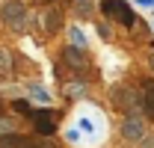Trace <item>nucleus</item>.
<instances>
[{
  "instance_id": "4468645a",
  "label": "nucleus",
  "mask_w": 154,
  "mask_h": 148,
  "mask_svg": "<svg viewBox=\"0 0 154 148\" xmlns=\"http://www.w3.org/2000/svg\"><path fill=\"white\" fill-rule=\"evenodd\" d=\"M12 130H15V122L12 119H0V136H9Z\"/></svg>"
},
{
  "instance_id": "423d86ee",
  "label": "nucleus",
  "mask_w": 154,
  "mask_h": 148,
  "mask_svg": "<svg viewBox=\"0 0 154 148\" xmlns=\"http://www.w3.org/2000/svg\"><path fill=\"white\" fill-rule=\"evenodd\" d=\"M139 110L145 113V119L154 122V80H145L142 95H139Z\"/></svg>"
},
{
  "instance_id": "aec40b11",
  "label": "nucleus",
  "mask_w": 154,
  "mask_h": 148,
  "mask_svg": "<svg viewBox=\"0 0 154 148\" xmlns=\"http://www.w3.org/2000/svg\"><path fill=\"white\" fill-rule=\"evenodd\" d=\"M139 6H154V0H136Z\"/></svg>"
},
{
  "instance_id": "dca6fc26",
  "label": "nucleus",
  "mask_w": 154,
  "mask_h": 148,
  "mask_svg": "<svg viewBox=\"0 0 154 148\" xmlns=\"http://www.w3.org/2000/svg\"><path fill=\"white\" fill-rule=\"evenodd\" d=\"M98 33H101V39H113V30L107 24H101V21H98Z\"/></svg>"
},
{
  "instance_id": "412c9836",
  "label": "nucleus",
  "mask_w": 154,
  "mask_h": 148,
  "mask_svg": "<svg viewBox=\"0 0 154 148\" xmlns=\"http://www.w3.org/2000/svg\"><path fill=\"white\" fill-rule=\"evenodd\" d=\"M42 3H51V0H42Z\"/></svg>"
},
{
  "instance_id": "9b49d317",
  "label": "nucleus",
  "mask_w": 154,
  "mask_h": 148,
  "mask_svg": "<svg viewBox=\"0 0 154 148\" xmlns=\"http://www.w3.org/2000/svg\"><path fill=\"white\" fill-rule=\"evenodd\" d=\"M12 71V54L0 48V74H9Z\"/></svg>"
},
{
  "instance_id": "f03ea898",
  "label": "nucleus",
  "mask_w": 154,
  "mask_h": 148,
  "mask_svg": "<svg viewBox=\"0 0 154 148\" xmlns=\"http://www.w3.org/2000/svg\"><path fill=\"white\" fill-rule=\"evenodd\" d=\"M101 12L107 18L125 24V27H134V21H136V15L131 12V6H128V0H101Z\"/></svg>"
},
{
  "instance_id": "f8f14e48",
  "label": "nucleus",
  "mask_w": 154,
  "mask_h": 148,
  "mask_svg": "<svg viewBox=\"0 0 154 148\" xmlns=\"http://www.w3.org/2000/svg\"><path fill=\"white\" fill-rule=\"evenodd\" d=\"M71 48H77V51H83V48H86V36H83L77 27H71Z\"/></svg>"
},
{
  "instance_id": "f257e3e1",
  "label": "nucleus",
  "mask_w": 154,
  "mask_h": 148,
  "mask_svg": "<svg viewBox=\"0 0 154 148\" xmlns=\"http://www.w3.org/2000/svg\"><path fill=\"white\" fill-rule=\"evenodd\" d=\"M27 3L24 0H6L3 3V9H0V18L6 27H12V30H24V24H27Z\"/></svg>"
},
{
  "instance_id": "f3484780",
  "label": "nucleus",
  "mask_w": 154,
  "mask_h": 148,
  "mask_svg": "<svg viewBox=\"0 0 154 148\" xmlns=\"http://www.w3.org/2000/svg\"><path fill=\"white\" fill-rule=\"evenodd\" d=\"M77 128H80V130H86V133H92V130H95V125H92L89 119H80V122H77Z\"/></svg>"
},
{
  "instance_id": "ddd939ff",
  "label": "nucleus",
  "mask_w": 154,
  "mask_h": 148,
  "mask_svg": "<svg viewBox=\"0 0 154 148\" xmlns=\"http://www.w3.org/2000/svg\"><path fill=\"white\" fill-rule=\"evenodd\" d=\"M30 98H36V101H51V95H48V89H42V86H30Z\"/></svg>"
},
{
  "instance_id": "1a4fd4ad",
  "label": "nucleus",
  "mask_w": 154,
  "mask_h": 148,
  "mask_svg": "<svg viewBox=\"0 0 154 148\" xmlns=\"http://www.w3.org/2000/svg\"><path fill=\"white\" fill-rule=\"evenodd\" d=\"M59 27H62V12L59 9H48L45 12V33H54Z\"/></svg>"
},
{
  "instance_id": "39448f33",
  "label": "nucleus",
  "mask_w": 154,
  "mask_h": 148,
  "mask_svg": "<svg viewBox=\"0 0 154 148\" xmlns=\"http://www.w3.org/2000/svg\"><path fill=\"white\" fill-rule=\"evenodd\" d=\"M122 136L128 142H139L145 136V119L142 116H125L122 119Z\"/></svg>"
},
{
  "instance_id": "6ab92c4d",
  "label": "nucleus",
  "mask_w": 154,
  "mask_h": 148,
  "mask_svg": "<svg viewBox=\"0 0 154 148\" xmlns=\"http://www.w3.org/2000/svg\"><path fill=\"white\" fill-rule=\"evenodd\" d=\"M148 68H151V71H154V51H151V54H148Z\"/></svg>"
},
{
  "instance_id": "6e6552de",
  "label": "nucleus",
  "mask_w": 154,
  "mask_h": 148,
  "mask_svg": "<svg viewBox=\"0 0 154 148\" xmlns=\"http://www.w3.org/2000/svg\"><path fill=\"white\" fill-rule=\"evenodd\" d=\"M30 142H33V136H21V133L0 136V148H27Z\"/></svg>"
},
{
  "instance_id": "a211bd4d",
  "label": "nucleus",
  "mask_w": 154,
  "mask_h": 148,
  "mask_svg": "<svg viewBox=\"0 0 154 148\" xmlns=\"http://www.w3.org/2000/svg\"><path fill=\"white\" fill-rule=\"evenodd\" d=\"M80 15H83V18H86V15H92V6H89V3H86V0H83V3H80Z\"/></svg>"
},
{
  "instance_id": "2eb2a0df",
  "label": "nucleus",
  "mask_w": 154,
  "mask_h": 148,
  "mask_svg": "<svg viewBox=\"0 0 154 148\" xmlns=\"http://www.w3.org/2000/svg\"><path fill=\"white\" fill-rule=\"evenodd\" d=\"M86 92V83H80V80H77L74 86H68V95H71V98H77V95H83Z\"/></svg>"
},
{
  "instance_id": "9d476101",
  "label": "nucleus",
  "mask_w": 154,
  "mask_h": 148,
  "mask_svg": "<svg viewBox=\"0 0 154 148\" xmlns=\"http://www.w3.org/2000/svg\"><path fill=\"white\" fill-rule=\"evenodd\" d=\"M12 107H15V113H21V116H27V119H30V116H33V110H36V107H33L30 101H24V98H18V101H12Z\"/></svg>"
},
{
  "instance_id": "0eeeda50",
  "label": "nucleus",
  "mask_w": 154,
  "mask_h": 148,
  "mask_svg": "<svg viewBox=\"0 0 154 148\" xmlns=\"http://www.w3.org/2000/svg\"><path fill=\"white\" fill-rule=\"evenodd\" d=\"M62 59H65V65L74 68V71H83V68H86V56H83V51H77V48H71V45L62 51Z\"/></svg>"
},
{
  "instance_id": "20e7f679",
  "label": "nucleus",
  "mask_w": 154,
  "mask_h": 148,
  "mask_svg": "<svg viewBox=\"0 0 154 148\" xmlns=\"http://www.w3.org/2000/svg\"><path fill=\"white\" fill-rule=\"evenodd\" d=\"M30 122L36 125V133L38 136H51L54 130H57V116H54V110H48V107H42V110H33V116H30Z\"/></svg>"
},
{
  "instance_id": "7ed1b4c3",
  "label": "nucleus",
  "mask_w": 154,
  "mask_h": 148,
  "mask_svg": "<svg viewBox=\"0 0 154 148\" xmlns=\"http://www.w3.org/2000/svg\"><path fill=\"white\" fill-rule=\"evenodd\" d=\"M113 104H116V110L128 113V116H136V110H139V92L134 86H116L113 89Z\"/></svg>"
}]
</instances>
